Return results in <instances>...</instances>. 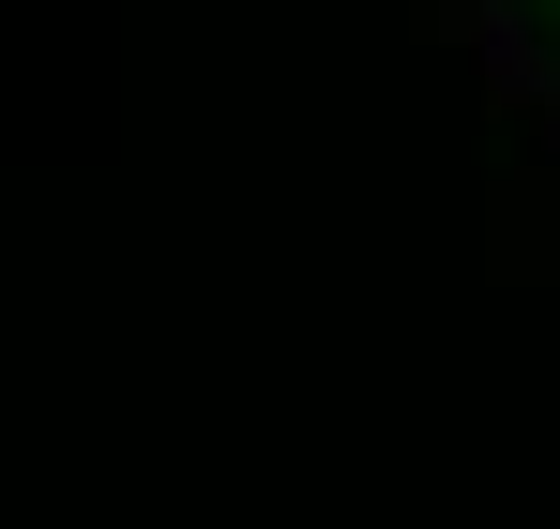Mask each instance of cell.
Wrapping results in <instances>:
<instances>
[{"mask_svg":"<svg viewBox=\"0 0 560 529\" xmlns=\"http://www.w3.org/2000/svg\"><path fill=\"white\" fill-rule=\"evenodd\" d=\"M546 15H560V0H546Z\"/></svg>","mask_w":560,"mask_h":529,"instance_id":"cell-1","label":"cell"}]
</instances>
